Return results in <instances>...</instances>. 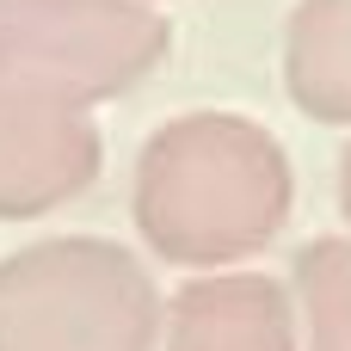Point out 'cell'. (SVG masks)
<instances>
[{
  "mask_svg": "<svg viewBox=\"0 0 351 351\" xmlns=\"http://www.w3.org/2000/svg\"><path fill=\"white\" fill-rule=\"evenodd\" d=\"M339 210H346V228H351V142L339 154Z\"/></svg>",
  "mask_w": 351,
  "mask_h": 351,
  "instance_id": "ba28073f",
  "label": "cell"
},
{
  "mask_svg": "<svg viewBox=\"0 0 351 351\" xmlns=\"http://www.w3.org/2000/svg\"><path fill=\"white\" fill-rule=\"evenodd\" d=\"M173 49L148 0H0V93L93 111L142 86Z\"/></svg>",
  "mask_w": 351,
  "mask_h": 351,
  "instance_id": "3957f363",
  "label": "cell"
},
{
  "mask_svg": "<svg viewBox=\"0 0 351 351\" xmlns=\"http://www.w3.org/2000/svg\"><path fill=\"white\" fill-rule=\"evenodd\" d=\"M160 284L105 234H43L0 259V351H160Z\"/></svg>",
  "mask_w": 351,
  "mask_h": 351,
  "instance_id": "7a4b0ae2",
  "label": "cell"
},
{
  "mask_svg": "<svg viewBox=\"0 0 351 351\" xmlns=\"http://www.w3.org/2000/svg\"><path fill=\"white\" fill-rule=\"evenodd\" d=\"M296 351H351V234H321L290 265Z\"/></svg>",
  "mask_w": 351,
  "mask_h": 351,
  "instance_id": "52a82bcc",
  "label": "cell"
},
{
  "mask_svg": "<svg viewBox=\"0 0 351 351\" xmlns=\"http://www.w3.org/2000/svg\"><path fill=\"white\" fill-rule=\"evenodd\" d=\"M148 6H154V0H148Z\"/></svg>",
  "mask_w": 351,
  "mask_h": 351,
  "instance_id": "9c48e42d",
  "label": "cell"
},
{
  "mask_svg": "<svg viewBox=\"0 0 351 351\" xmlns=\"http://www.w3.org/2000/svg\"><path fill=\"white\" fill-rule=\"evenodd\" d=\"M160 351H296L290 290L265 271H197L160 308Z\"/></svg>",
  "mask_w": 351,
  "mask_h": 351,
  "instance_id": "5b68a950",
  "label": "cell"
},
{
  "mask_svg": "<svg viewBox=\"0 0 351 351\" xmlns=\"http://www.w3.org/2000/svg\"><path fill=\"white\" fill-rule=\"evenodd\" d=\"M284 93L302 117L351 130V0H296L284 25Z\"/></svg>",
  "mask_w": 351,
  "mask_h": 351,
  "instance_id": "8992f818",
  "label": "cell"
},
{
  "mask_svg": "<svg viewBox=\"0 0 351 351\" xmlns=\"http://www.w3.org/2000/svg\"><path fill=\"white\" fill-rule=\"evenodd\" d=\"M296 210L284 142L241 111H185L160 123L130 179V216L154 259L185 271H241Z\"/></svg>",
  "mask_w": 351,
  "mask_h": 351,
  "instance_id": "6da1fadb",
  "label": "cell"
},
{
  "mask_svg": "<svg viewBox=\"0 0 351 351\" xmlns=\"http://www.w3.org/2000/svg\"><path fill=\"white\" fill-rule=\"evenodd\" d=\"M105 167L99 123L74 105L0 93V222H37L93 191Z\"/></svg>",
  "mask_w": 351,
  "mask_h": 351,
  "instance_id": "277c9868",
  "label": "cell"
}]
</instances>
